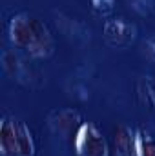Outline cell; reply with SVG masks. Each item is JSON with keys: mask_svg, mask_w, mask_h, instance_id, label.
Returning a JSON list of instances; mask_svg holds the SVG:
<instances>
[{"mask_svg": "<svg viewBox=\"0 0 155 156\" xmlns=\"http://www.w3.org/2000/svg\"><path fill=\"white\" fill-rule=\"evenodd\" d=\"M124 2L128 4V7L131 11H135L141 16H146L148 13H152L150 11V0H124Z\"/></svg>", "mask_w": 155, "mask_h": 156, "instance_id": "cell-11", "label": "cell"}, {"mask_svg": "<svg viewBox=\"0 0 155 156\" xmlns=\"http://www.w3.org/2000/svg\"><path fill=\"white\" fill-rule=\"evenodd\" d=\"M115 2L117 0H89L91 7H93L99 15H102V16L110 15V13L115 9Z\"/></svg>", "mask_w": 155, "mask_h": 156, "instance_id": "cell-10", "label": "cell"}, {"mask_svg": "<svg viewBox=\"0 0 155 156\" xmlns=\"http://www.w3.org/2000/svg\"><path fill=\"white\" fill-rule=\"evenodd\" d=\"M150 11L155 15V0H150Z\"/></svg>", "mask_w": 155, "mask_h": 156, "instance_id": "cell-13", "label": "cell"}, {"mask_svg": "<svg viewBox=\"0 0 155 156\" xmlns=\"http://www.w3.org/2000/svg\"><path fill=\"white\" fill-rule=\"evenodd\" d=\"M139 35V29L133 22L122 18V16H113L108 18L102 26V37L104 42L115 49H126L130 47Z\"/></svg>", "mask_w": 155, "mask_h": 156, "instance_id": "cell-4", "label": "cell"}, {"mask_svg": "<svg viewBox=\"0 0 155 156\" xmlns=\"http://www.w3.org/2000/svg\"><path fill=\"white\" fill-rule=\"evenodd\" d=\"M137 96L148 109L155 111V76L144 75L137 82Z\"/></svg>", "mask_w": 155, "mask_h": 156, "instance_id": "cell-8", "label": "cell"}, {"mask_svg": "<svg viewBox=\"0 0 155 156\" xmlns=\"http://www.w3.org/2000/svg\"><path fill=\"white\" fill-rule=\"evenodd\" d=\"M77 156H110V144L93 122H82L73 136Z\"/></svg>", "mask_w": 155, "mask_h": 156, "instance_id": "cell-3", "label": "cell"}, {"mask_svg": "<svg viewBox=\"0 0 155 156\" xmlns=\"http://www.w3.org/2000/svg\"><path fill=\"white\" fill-rule=\"evenodd\" d=\"M135 156H155V136L148 129H135Z\"/></svg>", "mask_w": 155, "mask_h": 156, "instance_id": "cell-9", "label": "cell"}, {"mask_svg": "<svg viewBox=\"0 0 155 156\" xmlns=\"http://www.w3.org/2000/svg\"><path fill=\"white\" fill-rule=\"evenodd\" d=\"M115 156H135V129L120 123L113 133Z\"/></svg>", "mask_w": 155, "mask_h": 156, "instance_id": "cell-6", "label": "cell"}, {"mask_svg": "<svg viewBox=\"0 0 155 156\" xmlns=\"http://www.w3.org/2000/svg\"><path fill=\"white\" fill-rule=\"evenodd\" d=\"M7 40L22 55L42 60L55 53V37L47 24L29 11L15 13L7 22Z\"/></svg>", "mask_w": 155, "mask_h": 156, "instance_id": "cell-1", "label": "cell"}, {"mask_svg": "<svg viewBox=\"0 0 155 156\" xmlns=\"http://www.w3.org/2000/svg\"><path fill=\"white\" fill-rule=\"evenodd\" d=\"M37 144L26 122L15 116H2L0 122V154L2 156H35Z\"/></svg>", "mask_w": 155, "mask_h": 156, "instance_id": "cell-2", "label": "cell"}, {"mask_svg": "<svg viewBox=\"0 0 155 156\" xmlns=\"http://www.w3.org/2000/svg\"><path fill=\"white\" fill-rule=\"evenodd\" d=\"M82 123V118L75 109H59L47 116V125L57 134H70L73 129L77 131Z\"/></svg>", "mask_w": 155, "mask_h": 156, "instance_id": "cell-5", "label": "cell"}, {"mask_svg": "<svg viewBox=\"0 0 155 156\" xmlns=\"http://www.w3.org/2000/svg\"><path fill=\"white\" fill-rule=\"evenodd\" d=\"M142 53L150 62H155V33L148 35L142 40Z\"/></svg>", "mask_w": 155, "mask_h": 156, "instance_id": "cell-12", "label": "cell"}, {"mask_svg": "<svg viewBox=\"0 0 155 156\" xmlns=\"http://www.w3.org/2000/svg\"><path fill=\"white\" fill-rule=\"evenodd\" d=\"M2 69L4 73L13 80H18V82H24L26 76V66L22 64V58H20V51H17L15 47H4L2 49Z\"/></svg>", "mask_w": 155, "mask_h": 156, "instance_id": "cell-7", "label": "cell"}]
</instances>
